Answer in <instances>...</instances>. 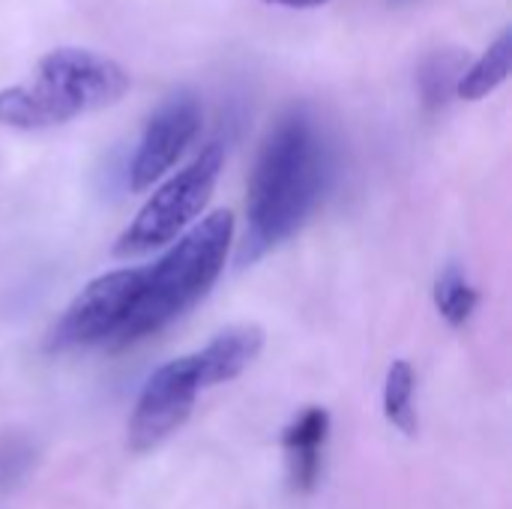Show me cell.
Returning a JSON list of instances; mask_svg holds the SVG:
<instances>
[{
	"mask_svg": "<svg viewBox=\"0 0 512 509\" xmlns=\"http://www.w3.org/2000/svg\"><path fill=\"white\" fill-rule=\"evenodd\" d=\"M327 180L330 147L324 132L309 111H288L267 132L249 177V231L237 264H252L294 237L321 204Z\"/></svg>",
	"mask_w": 512,
	"mask_h": 509,
	"instance_id": "6da1fadb",
	"label": "cell"
},
{
	"mask_svg": "<svg viewBox=\"0 0 512 509\" xmlns=\"http://www.w3.org/2000/svg\"><path fill=\"white\" fill-rule=\"evenodd\" d=\"M231 240V210H213L210 216L186 228L177 243H171V249L153 267H147L141 300L114 336L111 348L135 345L186 315L222 276Z\"/></svg>",
	"mask_w": 512,
	"mask_h": 509,
	"instance_id": "7a4b0ae2",
	"label": "cell"
},
{
	"mask_svg": "<svg viewBox=\"0 0 512 509\" xmlns=\"http://www.w3.org/2000/svg\"><path fill=\"white\" fill-rule=\"evenodd\" d=\"M129 90V72L90 48L48 51L30 84L0 90V126L9 129H51L81 114L117 105Z\"/></svg>",
	"mask_w": 512,
	"mask_h": 509,
	"instance_id": "3957f363",
	"label": "cell"
},
{
	"mask_svg": "<svg viewBox=\"0 0 512 509\" xmlns=\"http://www.w3.org/2000/svg\"><path fill=\"white\" fill-rule=\"evenodd\" d=\"M225 150L222 144H207L183 171L168 177L135 213L129 228L117 237L114 255L117 258H135L144 252H153L159 246L174 243L207 207L216 180L222 174Z\"/></svg>",
	"mask_w": 512,
	"mask_h": 509,
	"instance_id": "277c9868",
	"label": "cell"
},
{
	"mask_svg": "<svg viewBox=\"0 0 512 509\" xmlns=\"http://www.w3.org/2000/svg\"><path fill=\"white\" fill-rule=\"evenodd\" d=\"M147 270L126 267L90 279L66 312L54 321L45 348L48 351H75L93 345H111L132 309L141 300Z\"/></svg>",
	"mask_w": 512,
	"mask_h": 509,
	"instance_id": "5b68a950",
	"label": "cell"
},
{
	"mask_svg": "<svg viewBox=\"0 0 512 509\" xmlns=\"http://www.w3.org/2000/svg\"><path fill=\"white\" fill-rule=\"evenodd\" d=\"M201 390L204 387L195 354L159 366L141 387L135 411L129 417V447L138 453L159 447L189 420Z\"/></svg>",
	"mask_w": 512,
	"mask_h": 509,
	"instance_id": "8992f818",
	"label": "cell"
},
{
	"mask_svg": "<svg viewBox=\"0 0 512 509\" xmlns=\"http://www.w3.org/2000/svg\"><path fill=\"white\" fill-rule=\"evenodd\" d=\"M201 129V105L192 93H177L165 99L147 120L141 144L129 168L132 192H147L159 177H165L183 150L195 141Z\"/></svg>",
	"mask_w": 512,
	"mask_h": 509,
	"instance_id": "52a82bcc",
	"label": "cell"
},
{
	"mask_svg": "<svg viewBox=\"0 0 512 509\" xmlns=\"http://www.w3.org/2000/svg\"><path fill=\"white\" fill-rule=\"evenodd\" d=\"M264 348V330L255 324H237L213 336V342L195 354L201 387H216L243 375Z\"/></svg>",
	"mask_w": 512,
	"mask_h": 509,
	"instance_id": "ba28073f",
	"label": "cell"
},
{
	"mask_svg": "<svg viewBox=\"0 0 512 509\" xmlns=\"http://www.w3.org/2000/svg\"><path fill=\"white\" fill-rule=\"evenodd\" d=\"M327 435H330V414L324 408H306L282 432V447H285V456H288L291 486L297 492H303V495L312 492L318 477H321Z\"/></svg>",
	"mask_w": 512,
	"mask_h": 509,
	"instance_id": "9c48e42d",
	"label": "cell"
},
{
	"mask_svg": "<svg viewBox=\"0 0 512 509\" xmlns=\"http://www.w3.org/2000/svg\"><path fill=\"white\" fill-rule=\"evenodd\" d=\"M512 69V30H504L471 66H465L459 84H456V96L465 102H480L489 93H495Z\"/></svg>",
	"mask_w": 512,
	"mask_h": 509,
	"instance_id": "30bf717a",
	"label": "cell"
},
{
	"mask_svg": "<svg viewBox=\"0 0 512 509\" xmlns=\"http://www.w3.org/2000/svg\"><path fill=\"white\" fill-rule=\"evenodd\" d=\"M465 72V54L459 48H447V51H435L423 60L420 72H417V84H420V96L423 105L429 111H438L450 102V96H456V84Z\"/></svg>",
	"mask_w": 512,
	"mask_h": 509,
	"instance_id": "8fae6325",
	"label": "cell"
},
{
	"mask_svg": "<svg viewBox=\"0 0 512 509\" xmlns=\"http://www.w3.org/2000/svg\"><path fill=\"white\" fill-rule=\"evenodd\" d=\"M435 306L441 312V318L450 324V327H465L480 303V291L468 282L465 270L459 264H447L438 279H435Z\"/></svg>",
	"mask_w": 512,
	"mask_h": 509,
	"instance_id": "7c38bea8",
	"label": "cell"
},
{
	"mask_svg": "<svg viewBox=\"0 0 512 509\" xmlns=\"http://www.w3.org/2000/svg\"><path fill=\"white\" fill-rule=\"evenodd\" d=\"M414 369L408 360H396L387 369L384 381V417L399 429L402 435H417V411H414Z\"/></svg>",
	"mask_w": 512,
	"mask_h": 509,
	"instance_id": "4fadbf2b",
	"label": "cell"
},
{
	"mask_svg": "<svg viewBox=\"0 0 512 509\" xmlns=\"http://www.w3.org/2000/svg\"><path fill=\"white\" fill-rule=\"evenodd\" d=\"M264 3L291 6V9H312V6H324V3H330V0H264Z\"/></svg>",
	"mask_w": 512,
	"mask_h": 509,
	"instance_id": "5bb4252c",
	"label": "cell"
},
{
	"mask_svg": "<svg viewBox=\"0 0 512 509\" xmlns=\"http://www.w3.org/2000/svg\"><path fill=\"white\" fill-rule=\"evenodd\" d=\"M393 3H411V0H393Z\"/></svg>",
	"mask_w": 512,
	"mask_h": 509,
	"instance_id": "9a60e30c",
	"label": "cell"
}]
</instances>
